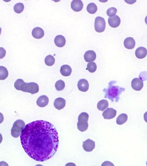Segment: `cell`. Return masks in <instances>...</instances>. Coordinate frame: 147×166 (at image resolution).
Listing matches in <instances>:
<instances>
[{
	"label": "cell",
	"mask_w": 147,
	"mask_h": 166,
	"mask_svg": "<svg viewBox=\"0 0 147 166\" xmlns=\"http://www.w3.org/2000/svg\"><path fill=\"white\" fill-rule=\"evenodd\" d=\"M124 47L128 49H132L135 45V42L133 38L128 37L124 41Z\"/></svg>",
	"instance_id": "obj_18"
},
{
	"label": "cell",
	"mask_w": 147,
	"mask_h": 166,
	"mask_svg": "<svg viewBox=\"0 0 147 166\" xmlns=\"http://www.w3.org/2000/svg\"><path fill=\"white\" fill-rule=\"evenodd\" d=\"M145 22L146 24L147 25V16L145 17Z\"/></svg>",
	"instance_id": "obj_38"
},
{
	"label": "cell",
	"mask_w": 147,
	"mask_h": 166,
	"mask_svg": "<svg viewBox=\"0 0 147 166\" xmlns=\"http://www.w3.org/2000/svg\"><path fill=\"white\" fill-rule=\"evenodd\" d=\"M109 102L106 100L99 101L97 104V108L100 111H104L109 107Z\"/></svg>",
	"instance_id": "obj_22"
},
{
	"label": "cell",
	"mask_w": 147,
	"mask_h": 166,
	"mask_svg": "<svg viewBox=\"0 0 147 166\" xmlns=\"http://www.w3.org/2000/svg\"><path fill=\"white\" fill-rule=\"evenodd\" d=\"M117 12V9L115 8H109L107 11V14L110 17H113L115 16Z\"/></svg>",
	"instance_id": "obj_29"
},
{
	"label": "cell",
	"mask_w": 147,
	"mask_h": 166,
	"mask_svg": "<svg viewBox=\"0 0 147 166\" xmlns=\"http://www.w3.org/2000/svg\"><path fill=\"white\" fill-rule=\"evenodd\" d=\"M49 99L46 95L41 96L37 101V104L39 107L44 108L49 103Z\"/></svg>",
	"instance_id": "obj_16"
},
{
	"label": "cell",
	"mask_w": 147,
	"mask_h": 166,
	"mask_svg": "<svg viewBox=\"0 0 147 166\" xmlns=\"http://www.w3.org/2000/svg\"><path fill=\"white\" fill-rule=\"evenodd\" d=\"M39 90V87L38 84L35 82L25 83L24 82L22 84L19 91H22L23 92H28L32 94L37 93Z\"/></svg>",
	"instance_id": "obj_5"
},
{
	"label": "cell",
	"mask_w": 147,
	"mask_h": 166,
	"mask_svg": "<svg viewBox=\"0 0 147 166\" xmlns=\"http://www.w3.org/2000/svg\"><path fill=\"white\" fill-rule=\"evenodd\" d=\"M117 114V111L112 108H108L104 111L102 116L105 119H110L115 117Z\"/></svg>",
	"instance_id": "obj_7"
},
{
	"label": "cell",
	"mask_w": 147,
	"mask_h": 166,
	"mask_svg": "<svg viewBox=\"0 0 147 166\" xmlns=\"http://www.w3.org/2000/svg\"><path fill=\"white\" fill-rule=\"evenodd\" d=\"M66 101L65 99L62 98H58L55 99L54 102V106L57 110H60L65 107Z\"/></svg>",
	"instance_id": "obj_15"
},
{
	"label": "cell",
	"mask_w": 147,
	"mask_h": 166,
	"mask_svg": "<svg viewBox=\"0 0 147 166\" xmlns=\"http://www.w3.org/2000/svg\"><path fill=\"white\" fill-rule=\"evenodd\" d=\"M131 86L134 90L139 91L143 87V82L139 78H135L132 81Z\"/></svg>",
	"instance_id": "obj_9"
},
{
	"label": "cell",
	"mask_w": 147,
	"mask_h": 166,
	"mask_svg": "<svg viewBox=\"0 0 147 166\" xmlns=\"http://www.w3.org/2000/svg\"><path fill=\"white\" fill-rule=\"evenodd\" d=\"M65 87V83L62 80H58L55 84V87L57 91H62L63 90Z\"/></svg>",
	"instance_id": "obj_28"
},
{
	"label": "cell",
	"mask_w": 147,
	"mask_h": 166,
	"mask_svg": "<svg viewBox=\"0 0 147 166\" xmlns=\"http://www.w3.org/2000/svg\"><path fill=\"white\" fill-rule=\"evenodd\" d=\"M135 54L138 58L140 59L144 58L147 56V49L144 47H139L135 50Z\"/></svg>",
	"instance_id": "obj_17"
},
{
	"label": "cell",
	"mask_w": 147,
	"mask_h": 166,
	"mask_svg": "<svg viewBox=\"0 0 147 166\" xmlns=\"http://www.w3.org/2000/svg\"><path fill=\"white\" fill-rule=\"evenodd\" d=\"M8 71L5 67L0 66V80H5L8 76Z\"/></svg>",
	"instance_id": "obj_23"
},
{
	"label": "cell",
	"mask_w": 147,
	"mask_h": 166,
	"mask_svg": "<svg viewBox=\"0 0 147 166\" xmlns=\"http://www.w3.org/2000/svg\"><path fill=\"white\" fill-rule=\"evenodd\" d=\"M139 78L142 81H144L147 80V72L146 71L142 72L139 74Z\"/></svg>",
	"instance_id": "obj_30"
},
{
	"label": "cell",
	"mask_w": 147,
	"mask_h": 166,
	"mask_svg": "<svg viewBox=\"0 0 147 166\" xmlns=\"http://www.w3.org/2000/svg\"><path fill=\"white\" fill-rule=\"evenodd\" d=\"M24 150L37 161L48 160L58 150L59 138L57 130L52 123L37 120L27 124L20 135Z\"/></svg>",
	"instance_id": "obj_1"
},
{
	"label": "cell",
	"mask_w": 147,
	"mask_h": 166,
	"mask_svg": "<svg viewBox=\"0 0 147 166\" xmlns=\"http://www.w3.org/2000/svg\"><path fill=\"white\" fill-rule=\"evenodd\" d=\"M84 4L82 1L75 0L71 3V8L75 12H79L82 10Z\"/></svg>",
	"instance_id": "obj_12"
},
{
	"label": "cell",
	"mask_w": 147,
	"mask_h": 166,
	"mask_svg": "<svg viewBox=\"0 0 147 166\" xmlns=\"http://www.w3.org/2000/svg\"><path fill=\"white\" fill-rule=\"evenodd\" d=\"M72 69L70 66L68 65H64L60 68V73L64 77H68L72 74Z\"/></svg>",
	"instance_id": "obj_20"
},
{
	"label": "cell",
	"mask_w": 147,
	"mask_h": 166,
	"mask_svg": "<svg viewBox=\"0 0 147 166\" xmlns=\"http://www.w3.org/2000/svg\"><path fill=\"white\" fill-rule=\"evenodd\" d=\"M1 33H2V28L0 27V35L1 34Z\"/></svg>",
	"instance_id": "obj_39"
},
{
	"label": "cell",
	"mask_w": 147,
	"mask_h": 166,
	"mask_svg": "<svg viewBox=\"0 0 147 166\" xmlns=\"http://www.w3.org/2000/svg\"><path fill=\"white\" fill-rule=\"evenodd\" d=\"M65 166H76V165L73 163H68Z\"/></svg>",
	"instance_id": "obj_35"
},
{
	"label": "cell",
	"mask_w": 147,
	"mask_h": 166,
	"mask_svg": "<svg viewBox=\"0 0 147 166\" xmlns=\"http://www.w3.org/2000/svg\"><path fill=\"white\" fill-rule=\"evenodd\" d=\"M55 62V59L54 57L51 55L47 56L45 59V64L48 66H53Z\"/></svg>",
	"instance_id": "obj_25"
},
{
	"label": "cell",
	"mask_w": 147,
	"mask_h": 166,
	"mask_svg": "<svg viewBox=\"0 0 147 166\" xmlns=\"http://www.w3.org/2000/svg\"><path fill=\"white\" fill-rule=\"evenodd\" d=\"M115 81H111L109 83V87L103 91L105 93V98L109 99L112 102H118L120 99V95L125 90V88L114 85Z\"/></svg>",
	"instance_id": "obj_2"
},
{
	"label": "cell",
	"mask_w": 147,
	"mask_h": 166,
	"mask_svg": "<svg viewBox=\"0 0 147 166\" xmlns=\"http://www.w3.org/2000/svg\"><path fill=\"white\" fill-rule=\"evenodd\" d=\"M146 165H147V163H146Z\"/></svg>",
	"instance_id": "obj_41"
},
{
	"label": "cell",
	"mask_w": 147,
	"mask_h": 166,
	"mask_svg": "<svg viewBox=\"0 0 147 166\" xmlns=\"http://www.w3.org/2000/svg\"><path fill=\"white\" fill-rule=\"evenodd\" d=\"M35 166H43L42 165L38 164V165H36Z\"/></svg>",
	"instance_id": "obj_40"
},
{
	"label": "cell",
	"mask_w": 147,
	"mask_h": 166,
	"mask_svg": "<svg viewBox=\"0 0 147 166\" xmlns=\"http://www.w3.org/2000/svg\"><path fill=\"white\" fill-rule=\"evenodd\" d=\"M101 166H115L114 164L109 161H105L103 163Z\"/></svg>",
	"instance_id": "obj_32"
},
{
	"label": "cell",
	"mask_w": 147,
	"mask_h": 166,
	"mask_svg": "<svg viewBox=\"0 0 147 166\" xmlns=\"http://www.w3.org/2000/svg\"><path fill=\"white\" fill-rule=\"evenodd\" d=\"M6 50L3 47H0V59H2L5 56Z\"/></svg>",
	"instance_id": "obj_31"
},
{
	"label": "cell",
	"mask_w": 147,
	"mask_h": 166,
	"mask_svg": "<svg viewBox=\"0 0 147 166\" xmlns=\"http://www.w3.org/2000/svg\"><path fill=\"white\" fill-rule=\"evenodd\" d=\"M87 70L90 73H93L97 70V65L95 63L91 62L87 64Z\"/></svg>",
	"instance_id": "obj_27"
},
{
	"label": "cell",
	"mask_w": 147,
	"mask_h": 166,
	"mask_svg": "<svg viewBox=\"0 0 147 166\" xmlns=\"http://www.w3.org/2000/svg\"><path fill=\"white\" fill-rule=\"evenodd\" d=\"M55 45L57 47H63L65 45L66 40L65 38L62 35H58L55 37L54 40Z\"/></svg>",
	"instance_id": "obj_19"
},
{
	"label": "cell",
	"mask_w": 147,
	"mask_h": 166,
	"mask_svg": "<svg viewBox=\"0 0 147 166\" xmlns=\"http://www.w3.org/2000/svg\"><path fill=\"white\" fill-rule=\"evenodd\" d=\"M89 119V115L88 113L83 112L79 115L78 118L77 126L78 129L80 131H86L88 128V121Z\"/></svg>",
	"instance_id": "obj_3"
},
{
	"label": "cell",
	"mask_w": 147,
	"mask_h": 166,
	"mask_svg": "<svg viewBox=\"0 0 147 166\" xmlns=\"http://www.w3.org/2000/svg\"><path fill=\"white\" fill-rule=\"evenodd\" d=\"M24 9V6L22 3H18L14 6V11L17 13H21Z\"/></svg>",
	"instance_id": "obj_26"
},
{
	"label": "cell",
	"mask_w": 147,
	"mask_h": 166,
	"mask_svg": "<svg viewBox=\"0 0 147 166\" xmlns=\"http://www.w3.org/2000/svg\"><path fill=\"white\" fill-rule=\"evenodd\" d=\"M97 7L95 4L91 3L89 4L87 6V12L90 14H94L97 12Z\"/></svg>",
	"instance_id": "obj_24"
},
{
	"label": "cell",
	"mask_w": 147,
	"mask_h": 166,
	"mask_svg": "<svg viewBox=\"0 0 147 166\" xmlns=\"http://www.w3.org/2000/svg\"><path fill=\"white\" fill-rule=\"evenodd\" d=\"M25 123L23 120L18 119L13 123L11 130V134L14 138H18L21 135V132L25 127Z\"/></svg>",
	"instance_id": "obj_4"
},
{
	"label": "cell",
	"mask_w": 147,
	"mask_h": 166,
	"mask_svg": "<svg viewBox=\"0 0 147 166\" xmlns=\"http://www.w3.org/2000/svg\"><path fill=\"white\" fill-rule=\"evenodd\" d=\"M96 54L93 50H88L85 52L84 55V58L87 62H91L95 60L96 59Z\"/></svg>",
	"instance_id": "obj_13"
},
{
	"label": "cell",
	"mask_w": 147,
	"mask_h": 166,
	"mask_svg": "<svg viewBox=\"0 0 147 166\" xmlns=\"http://www.w3.org/2000/svg\"><path fill=\"white\" fill-rule=\"evenodd\" d=\"M4 117L2 113H0V124L4 121Z\"/></svg>",
	"instance_id": "obj_33"
},
{
	"label": "cell",
	"mask_w": 147,
	"mask_h": 166,
	"mask_svg": "<svg viewBox=\"0 0 147 166\" xmlns=\"http://www.w3.org/2000/svg\"><path fill=\"white\" fill-rule=\"evenodd\" d=\"M121 19L117 15L113 17H110L108 19V22L110 26L114 28L119 26L121 24Z\"/></svg>",
	"instance_id": "obj_10"
},
{
	"label": "cell",
	"mask_w": 147,
	"mask_h": 166,
	"mask_svg": "<svg viewBox=\"0 0 147 166\" xmlns=\"http://www.w3.org/2000/svg\"><path fill=\"white\" fill-rule=\"evenodd\" d=\"M2 140H3L2 136V135L1 134V133H0V144H1V143H2Z\"/></svg>",
	"instance_id": "obj_37"
},
{
	"label": "cell",
	"mask_w": 147,
	"mask_h": 166,
	"mask_svg": "<svg viewBox=\"0 0 147 166\" xmlns=\"http://www.w3.org/2000/svg\"><path fill=\"white\" fill-rule=\"evenodd\" d=\"M78 87L79 90L83 92H86L89 89V83L86 79H81L78 82Z\"/></svg>",
	"instance_id": "obj_11"
},
{
	"label": "cell",
	"mask_w": 147,
	"mask_h": 166,
	"mask_svg": "<svg viewBox=\"0 0 147 166\" xmlns=\"http://www.w3.org/2000/svg\"><path fill=\"white\" fill-rule=\"evenodd\" d=\"M83 147L85 151L90 152L94 149L95 147V142L90 139H88L83 142Z\"/></svg>",
	"instance_id": "obj_8"
},
{
	"label": "cell",
	"mask_w": 147,
	"mask_h": 166,
	"mask_svg": "<svg viewBox=\"0 0 147 166\" xmlns=\"http://www.w3.org/2000/svg\"><path fill=\"white\" fill-rule=\"evenodd\" d=\"M144 119L145 121L147 123V111L145 113L144 115Z\"/></svg>",
	"instance_id": "obj_36"
},
{
	"label": "cell",
	"mask_w": 147,
	"mask_h": 166,
	"mask_svg": "<svg viewBox=\"0 0 147 166\" xmlns=\"http://www.w3.org/2000/svg\"><path fill=\"white\" fill-rule=\"evenodd\" d=\"M128 119V116L125 113H122L118 116L116 120V123L118 125H122L125 123Z\"/></svg>",
	"instance_id": "obj_21"
},
{
	"label": "cell",
	"mask_w": 147,
	"mask_h": 166,
	"mask_svg": "<svg viewBox=\"0 0 147 166\" xmlns=\"http://www.w3.org/2000/svg\"><path fill=\"white\" fill-rule=\"evenodd\" d=\"M95 29L97 33H102L104 31L106 27V22L104 19L100 16H98L95 21Z\"/></svg>",
	"instance_id": "obj_6"
},
{
	"label": "cell",
	"mask_w": 147,
	"mask_h": 166,
	"mask_svg": "<svg viewBox=\"0 0 147 166\" xmlns=\"http://www.w3.org/2000/svg\"><path fill=\"white\" fill-rule=\"evenodd\" d=\"M32 35L35 39H42L45 35V32L42 28L38 27L33 29Z\"/></svg>",
	"instance_id": "obj_14"
},
{
	"label": "cell",
	"mask_w": 147,
	"mask_h": 166,
	"mask_svg": "<svg viewBox=\"0 0 147 166\" xmlns=\"http://www.w3.org/2000/svg\"><path fill=\"white\" fill-rule=\"evenodd\" d=\"M0 166H9L8 164L5 161L0 162Z\"/></svg>",
	"instance_id": "obj_34"
}]
</instances>
